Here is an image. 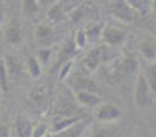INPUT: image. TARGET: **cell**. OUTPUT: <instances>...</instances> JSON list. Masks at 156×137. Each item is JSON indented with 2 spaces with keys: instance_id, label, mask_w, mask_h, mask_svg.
<instances>
[{
  "instance_id": "obj_1",
  "label": "cell",
  "mask_w": 156,
  "mask_h": 137,
  "mask_svg": "<svg viewBox=\"0 0 156 137\" xmlns=\"http://www.w3.org/2000/svg\"><path fill=\"white\" fill-rule=\"evenodd\" d=\"M134 103L140 108L148 107L152 103V91L148 85L145 75H144V71H140L137 75L134 88Z\"/></svg>"
},
{
  "instance_id": "obj_2",
  "label": "cell",
  "mask_w": 156,
  "mask_h": 137,
  "mask_svg": "<svg viewBox=\"0 0 156 137\" xmlns=\"http://www.w3.org/2000/svg\"><path fill=\"white\" fill-rule=\"evenodd\" d=\"M121 108L110 103H101L94 110V118L99 124H115L118 119H121Z\"/></svg>"
},
{
  "instance_id": "obj_3",
  "label": "cell",
  "mask_w": 156,
  "mask_h": 137,
  "mask_svg": "<svg viewBox=\"0 0 156 137\" xmlns=\"http://www.w3.org/2000/svg\"><path fill=\"white\" fill-rule=\"evenodd\" d=\"M110 14L115 19L125 23H129L134 18V11L125 0H111L110 2Z\"/></svg>"
},
{
  "instance_id": "obj_4",
  "label": "cell",
  "mask_w": 156,
  "mask_h": 137,
  "mask_svg": "<svg viewBox=\"0 0 156 137\" xmlns=\"http://www.w3.org/2000/svg\"><path fill=\"white\" fill-rule=\"evenodd\" d=\"M83 121L82 117H65V115H55L54 119L51 121V133L58 135L63 130L77 125L78 122Z\"/></svg>"
},
{
  "instance_id": "obj_5",
  "label": "cell",
  "mask_w": 156,
  "mask_h": 137,
  "mask_svg": "<svg viewBox=\"0 0 156 137\" xmlns=\"http://www.w3.org/2000/svg\"><path fill=\"white\" fill-rule=\"evenodd\" d=\"M101 38L108 45H122L126 40V33L122 29H118L115 26H107L103 29Z\"/></svg>"
},
{
  "instance_id": "obj_6",
  "label": "cell",
  "mask_w": 156,
  "mask_h": 137,
  "mask_svg": "<svg viewBox=\"0 0 156 137\" xmlns=\"http://www.w3.org/2000/svg\"><path fill=\"white\" fill-rule=\"evenodd\" d=\"M89 137H122V132L112 124H100L92 129Z\"/></svg>"
},
{
  "instance_id": "obj_7",
  "label": "cell",
  "mask_w": 156,
  "mask_h": 137,
  "mask_svg": "<svg viewBox=\"0 0 156 137\" xmlns=\"http://www.w3.org/2000/svg\"><path fill=\"white\" fill-rule=\"evenodd\" d=\"M76 100L83 107L96 108L97 106L101 104V100L94 92L90 91H77L76 92Z\"/></svg>"
},
{
  "instance_id": "obj_8",
  "label": "cell",
  "mask_w": 156,
  "mask_h": 137,
  "mask_svg": "<svg viewBox=\"0 0 156 137\" xmlns=\"http://www.w3.org/2000/svg\"><path fill=\"white\" fill-rule=\"evenodd\" d=\"M34 122L25 115H18L15 121V135L16 137H32Z\"/></svg>"
},
{
  "instance_id": "obj_9",
  "label": "cell",
  "mask_w": 156,
  "mask_h": 137,
  "mask_svg": "<svg viewBox=\"0 0 156 137\" xmlns=\"http://www.w3.org/2000/svg\"><path fill=\"white\" fill-rule=\"evenodd\" d=\"M4 38H5V43L11 44H19L22 41V32H21V26L16 21H11L10 25L7 26L4 33Z\"/></svg>"
},
{
  "instance_id": "obj_10",
  "label": "cell",
  "mask_w": 156,
  "mask_h": 137,
  "mask_svg": "<svg viewBox=\"0 0 156 137\" xmlns=\"http://www.w3.org/2000/svg\"><path fill=\"white\" fill-rule=\"evenodd\" d=\"M134 13L145 15L152 10V0H125Z\"/></svg>"
},
{
  "instance_id": "obj_11",
  "label": "cell",
  "mask_w": 156,
  "mask_h": 137,
  "mask_svg": "<svg viewBox=\"0 0 156 137\" xmlns=\"http://www.w3.org/2000/svg\"><path fill=\"white\" fill-rule=\"evenodd\" d=\"M86 125H88L86 121H81L77 125H74V126L69 128V129L58 133V135H54V137H81L83 135V130H85Z\"/></svg>"
},
{
  "instance_id": "obj_12",
  "label": "cell",
  "mask_w": 156,
  "mask_h": 137,
  "mask_svg": "<svg viewBox=\"0 0 156 137\" xmlns=\"http://www.w3.org/2000/svg\"><path fill=\"white\" fill-rule=\"evenodd\" d=\"M26 70L29 73V75L33 80H37L38 77L43 73V67H41V63L37 60L36 56H29L26 60Z\"/></svg>"
},
{
  "instance_id": "obj_13",
  "label": "cell",
  "mask_w": 156,
  "mask_h": 137,
  "mask_svg": "<svg viewBox=\"0 0 156 137\" xmlns=\"http://www.w3.org/2000/svg\"><path fill=\"white\" fill-rule=\"evenodd\" d=\"M21 7L22 13L26 18H32V16L37 15L38 10H40L37 0H21Z\"/></svg>"
},
{
  "instance_id": "obj_14",
  "label": "cell",
  "mask_w": 156,
  "mask_h": 137,
  "mask_svg": "<svg viewBox=\"0 0 156 137\" xmlns=\"http://www.w3.org/2000/svg\"><path fill=\"white\" fill-rule=\"evenodd\" d=\"M51 132V122L47 121H38L33 126V135L32 137H47V135Z\"/></svg>"
},
{
  "instance_id": "obj_15",
  "label": "cell",
  "mask_w": 156,
  "mask_h": 137,
  "mask_svg": "<svg viewBox=\"0 0 156 137\" xmlns=\"http://www.w3.org/2000/svg\"><path fill=\"white\" fill-rule=\"evenodd\" d=\"M8 84H10V73L7 70L4 59H0V89L3 92H7Z\"/></svg>"
},
{
  "instance_id": "obj_16",
  "label": "cell",
  "mask_w": 156,
  "mask_h": 137,
  "mask_svg": "<svg viewBox=\"0 0 156 137\" xmlns=\"http://www.w3.org/2000/svg\"><path fill=\"white\" fill-rule=\"evenodd\" d=\"M144 75L148 81L151 91L156 92V63H151L149 66H147L145 70H144Z\"/></svg>"
},
{
  "instance_id": "obj_17",
  "label": "cell",
  "mask_w": 156,
  "mask_h": 137,
  "mask_svg": "<svg viewBox=\"0 0 156 137\" xmlns=\"http://www.w3.org/2000/svg\"><path fill=\"white\" fill-rule=\"evenodd\" d=\"M99 59H100V51H92L90 54H88V56H86L85 60H83L85 69L89 70V71L94 70L97 66V63H99Z\"/></svg>"
},
{
  "instance_id": "obj_18",
  "label": "cell",
  "mask_w": 156,
  "mask_h": 137,
  "mask_svg": "<svg viewBox=\"0 0 156 137\" xmlns=\"http://www.w3.org/2000/svg\"><path fill=\"white\" fill-rule=\"evenodd\" d=\"M52 29L48 25H40L36 30V37H37L38 41H47L48 38L52 37Z\"/></svg>"
},
{
  "instance_id": "obj_19",
  "label": "cell",
  "mask_w": 156,
  "mask_h": 137,
  "mask_svg": "<svg viewBox=\"0 0 156 137\" xmlns=\"http://www.w3.org/2000/svg\"><path fill=\"white\" fill-rule=\"evenodd\" d=\"M51 55H52V48H49V47H43V48H40L36 52V58L41 63V66L48 63V60L51 59Z\"/></svg>"
},
{
  "instance_id": "obj_20",
  "label": "cell",
  "mask_w": 156,
  "mask_h": 137,
  "mask_svg": "<svg viewBox=\"0 0 156 137\" xmlns=\"http://www.w3.org/2000/svg\"><path fill=\"white\" fill-rule=\"evenodd\" d=\"M137 67H138V63L134 58H126V59L123 60V63H122V70L129 75L133 74V73L137 70Z\"/></svg>"
},
{
  "instance_id": "obj_21",
  "label": "cell",
  "mask_w": 156,
  "mask_h": 137,
  "mask_svg": "<svg viewBox=\"0 0 156 137\" xmlns=\"http://www.w3.org/2000/svg\"><path fill=\"white\" fill-rule=\"evenodd\" d=\"M101 32L103 30L100 29L99 25L89 23V26L86 27V30H85V34H86V38H88V40H94V38L101 36Z\"/></svg>"
},
{
  "instance_id": "obj_22",
  "label": "cell",
  "mask_w": 156,
  "mask_h": 137,
  "mask_svg": "<svg viewBox=\"0 0 156 137\" xmlns=\"http://www.w3.org/2000/svg\"><path fill=\"white\" fill-rule=\"evenodd\" d=\"M62 15H63V13H62V8H60L59 4H54L51 8H49L48 16L52 19V21H59Z\"/></svg>"
},
{
  "instance_id": "obj_23",
  "label": "cell",
  "mask_w": 156,
  "mask_h": 137,
  "mask_svg": "<svg viewBox=\"0 0 156 137\" xmlns=\"http://www.w3.org/2000/svg\"><path fill=\"white\" fill-rule=\"evenodd\" d=\"M143 54L145 55L147 58H149V59H152V58H155V45L154 44H143Z\"/></svg>"
},
{
  "instance_id": "obj_24",
  "label": "cell",
  "mask_w": 156,
  "mask_h": 137,
  "mask_svg": "<svg viewBox=\"0 0 156 137\" xmlns=\"http://www.w3.org/2000/svg\"><path fill=\"white\" fill-rule=\"evenodd\" d=\"M86 41H88V38H86V34L83 30H80V32H77V36H76V45L78 48H81V47H83L86 44Z\"/></svg>"
},
{
  "instance_id": "obj_25",
  "label": "cell",
  "mask_w": 156,
  "mask_h": 137,
  "mask_svg": "<svg viewBox=\"0 0 156 137\" xmlns=\"http://www.w3.org/2000/svg\"><path fill=\"white\" fill-rule=\"evenodd\" d=\"M70 70H71V62L69 60V62H66L65 65L60 67V71H59V78H60V80H65V78L69 75Z\"/></svg>"
},
{
  "instance_id": "obj_26",
  "label": "cell",
  "mask_w": 156,
  "mask_h": 137,
  "mask_svg": "<svg viewBox=\"0 0 156 137\" xmlns=\"http://www.w3.org/2000/svg\"><path fill=\"white\" fill-rule=\"evenodd\" d=\"M37 3H38V5H40V8L41 7L51 8L54 4H56V0H37Z\"/></svg>"
},
{
  "instance_id": "obj_27",
  "label": "cell",
  "mask_w": 156,
  "mask_h": 137,
  "mask_svg": "<svg viewBox=\"0 0 156 137\" xmlns=\"http://www.w3.org/2000/svg\"><path fill=\"white\" fill-rule=\"evenodd\" d=\"M0 137H11L10 128L5 125H0Z\"/></svg>"
},
{
  "instance_id": "obj_28",
  "label": "cell",
  "mask_w": 156,
  "mask_h": 137,
  "mask_svg": "<svg viewBox=\"0 0 156 137\" xmlns=\"http://www.w3.org/2000/svg\"><path fill=\"white\" fill-rule=\"evenodd\" d=\"M3 21H4V7H3V3L0 0V26L3 25Z\"/></svg>"
},
{
  "instance_id": "obj_29",
  "label": "cell",
  "mask_w": 156,
  "mask_h": 137,
  "mask_svg": "<svg viewBox=\"0 0 156 137\" xmlns=\"http://www.w3.org/2000/svg\"><path fill=\"white\" fill-rule=\"evenodd\" d=\"M152 10L156 13V0H152Z\"/></svg>"
}]
</instances>
